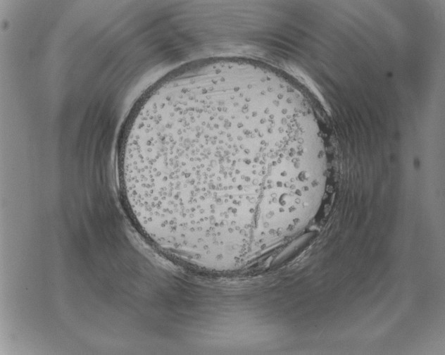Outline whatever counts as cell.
<instances>
[{
  "label": "cell",
  "instance_id": "1",
  "mask_svg": "<svg viewBox=\"0 0 445 355\" xmlns=\"http://www.w3.org/2000/svg\"><path fill=\"white\" fill-rule=\"evenodd\" d=\"M327 178L292 114L224 91L158 111L126 173L125 189L142 231L165 253L232 270L302 232L321 206Z\"/></svg>",
  "mask_w": 445,
  "mask_h": 355
}]
</instances>
